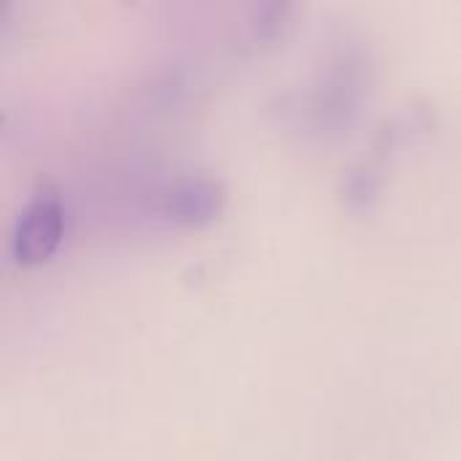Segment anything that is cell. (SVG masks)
Listing matches in <instances>:
<instances>
[{
  "mask_svg": "<svg viewBox=\"0 0 461 461\" xmlns=\"http://www.w3.org/2000/svg\"><path fill=\"white\" fill-rule=\"evenodd\" d=\"M65 238V208L54 186H38L19 208L11 235L8 254L19 267H35L49 262Z\"/></svg>",
  "mask_w": 461,
  "mask_h": 461,
  "instance_id": "6da1fadb",
  "label": "cell"
},
{
  "mask_svg": "<svg viewBox=\"0 0 461 461\" xmlns=\"http://www.w3.org/2000/svg\"><path fill=\"white\" fill-rule=\"evenodd\" d=\"M162 213L181 227H205L224 208V189L208 176H181L162 192Z\"/></svg>",
  "mask_w": 461,
  "mask_h": 461,
  "instance_id": "7a4b0ae2",
  "label": "cell"
},
{
  "mask_svg": "<svg viewBox=\"0 0 461 461\" xmlns=\"http://www.w3.org/2000/svg\"><path fill=\"white\" fill-rule=\"evenodd\" d=\"M289 14L292 8L286 3H265L254 8L251 16V30L257 41H276L278 35H284V30L289 27Z\"/></svg>",
  "mask_w": 461,
  "mask_h": 461,
  "instance_id": "3957f363",
  "label": "cell"
}]
</instances>
